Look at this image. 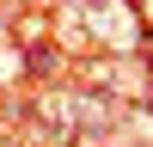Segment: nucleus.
I'll list each match as a JSON object with an SVG mask.
<instances>
[{"label": "nucleus", "instance_id": "nucleus-1", "mask_svg": "<svg viewBox=\"0 0 153 147\" xmlns=\"http://www.w3.org/2000/svg\"><path fill=\"white\" fill-rule=\"evenodd\" d=\"M43 110L74 129H98V135H110V122H117V104L98 92H43Z\"/></svg>", "mask_w": 153, "mask_h": 147}, {"label": "nucleus", "instance_id": "nucleus-2", "mask_svg": "<svg viewBox=\"0 0 153 147\" xmlns=\"http://www.w3.org/2000/svg\"><path fill=\"white\" fill-rule=\"evenodd\" d=\"M135 12H117V6H80V12H68V31H98V43H110V49H141V37H135Z\"/></svg>", "mask_w": 153, "mask_h": 147}]
</instances>
